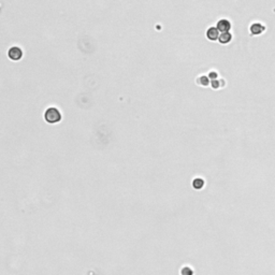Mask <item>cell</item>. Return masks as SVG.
Here are the masks:
<instances>
[{"label":"cell","instance_id":"1","mask_svg":"<svg viewBox=\"0 0 275 275\" xmlns=\"http://www.w3.org/2000/svg\"><path fill=\"white\" fill-rule=\"evenodd\" d=\"M45 122L48 124H56L61 119V113L56 107H48L44 113Z\"/></svg>","mask_w":275,"mask_h":275},{"label":"cell","instance_id":"2","mask_svg":"<svg viewBox=\"0 0 275 275\" xmlns=\"http://www.w3.org/2000/svg\"><path fill=\"white\" fill-rule=\"evenodd\" d=\"M8 55H9V58L11 59V60L19 61V59L23 57V51L19 46H13V47H11L9 50Z\"/></svg>","mask_w":275,"mask_h":275},{"label":"cell","instance_id":"3","mask_svg":"<svg viewBox=\"0 0 275 275\" xmlns=\"http://www.w3.org/2000/svg\"><path fill=\"white\" fill-rule=\"evenodd\" d=\"M194 186H195V188H197V189H199V188H201V187L203 186V181L202 179H195V182H194Z\"/></svg>","mask_w":275,"mask_h":275},{"label":"cell","instance_id":"4","mask_svg":"<svg viewBox=\"0 0 275 275\" xmlns=\"http://www.w3.org/2000/svg\"><path fill=\"white\" fill-rule=\"evenodd\" d=\"M182 273H183V275H192V272L188 268H185Z\"/></svg>","mask_w":275,"mask_h":275}]
</instances>
